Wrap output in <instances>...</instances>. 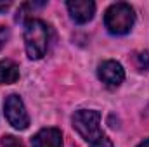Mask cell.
<instances>
[{"label":"cell","instance_id":"4","mask_svg":"<svg viewBox=\"0 0 149 147\" xmlns=\"http://www.w3.org/2000/svg\"><path fill=\"white\" fill-rule=\"evenodd\" d=\"M5 118L16 130H26L30 126V116L19 95L12 94L5 99Z\"/></svg>","mask_w":149,"mask_h":147},{"label":"cell","instance_id":"7","mask_svg":"<svg viewBox=\"0 0 149 147\" xmlns=\"http://www.w3.org/2000/svg\"><path fill=\"white\" fill-rule=\"evenodd\" d=\"M33 147H63V133L57 128H43L31 139Z\"/></svg>","mask_w":149,"mask_h":147},{"label":"cell","instance_id":"6","mask_svg":"<svg viewBox=\"0 0 149 147\" xmlns=\"http://www.w3.org/2000/svg\"><path fill=\"white\" fill-rule=\"evenodd\" d=\"M66 7L70 10L71 19L78 24L88 23L95 14V3L92 0H70Z\"/></svg>","mask_w":149,"mask_h":147},{"label":"cell","instance_id":"12","mask_svg":"<svg viewBox=\"0 0 149 147\" xmlns=\"http://www.w3.org/2000/svg\"><path fill=\"white\" fill-rule=\"evenodd\" d=\"M10 7V2H0V12H5Z\"/></svg>","mask_w":149,"mask_h":147},{"label":"cell","instance_id":"1","mask_svg":"<svg viewBox=\"0 0 149 147\" xmlns=\"http://www.w3.org/2000/svg\"><path fill=\"white\" fill-rule=\"evenodd\" d=\"M73 128L90 147H113V142L101 130V112L81 109L73 114Z\"/></svg>","mask_w":149,"mask_h":147},{"label":"cell","instance_id":"10","mask_svg":"<svg viewBox=\"0 0 149 147\" xmlns=\"http://www.w3.org/2000/svg\"><path fill=\"white\" fill-rule=\"evenodd\" d=\"M2 147H24V146L14 135H3L2 137Z\"/></svg>","mask_w":149,"mask_h":147},{"label":"cell","instance_id":"8","mask_svg":"<svg viewBox=\"0 0 149 147\" xmlns=\"http://www.w3.org/2000/svg\"><path fill=\"white\" fill-rule=\"evenodd\" d=\"M19 80V66L10 59L0 61V85H10Z\"/></svg>","mask_w":149,"mask_h":147},{"label":"cell","instance_id":"11","mask_svg":"<svg viewBox=\"0 0 149 147\" xmlns=\"http://www.w3.org/2000/svg\"><path fill=\"white\" fill-rule=\"evenodd\" d=\"M7 40H9V28L0 24V50L3 49V45L7 43Z\"/></svg>","mask_w":149,"mask_h":147},{"label":"cell","instance_id":"2","mask_svg":"<svg viewBox=\"0 0 149 147\" xmlns=\"http://www.w3.org/2000/svg\"><path fill=\"white\" fill-rule=\"evenodd\" d=\"M24 47L30 59H42L49 47V28L42 19H28L24 23Z\"/></svg>","mask_w":149,"mask_h":147},{"label":"cell","instance_id":"9","mask_svg":"<svg viewBox=\"0 0 149 147\" xmlns=\"http://www.w3.org/2000/svg\"><path fill=\"white\" fill-rule=\"evenodd\" d=\"M134 61H135V64H137V69L139 71H146L149 66V52H137L135 55H134Z\"/></svg>","mask_w":149,"mask_h":147},{"label":"cell","instance_id":"3","mask_svg":"<svg viewBox=\"0 0 149 147\" xmlns=\"http://www.w3.org/2000/svg\"><path fill=\"white\" fill-rule=\"evenodd\" d=\"M135 23V12L130 3L116 2L104 12V26L113 35H127Z\"/></svg>","mask_w":149,"mask_h":147},{"label":"cell","instance_id":"5","mask_svg":"<svg viewBox=\"0 0 149 147\" xmlns=\"http://www.w3.org/2000/svg\"><path fill=\"white\" fill-rule=\"evenodd\" d=\"M97 74H99L101 81L106 83L108 87H118L125 80V71H123L121 64L116 61H104L102 64H99Z\"/></svg>","mask_w":149,"mask_h":147},{"label":"cell","instance_id":"13","mask_svg":"<svg viewBox=\"0 0 149 147\" xmlns=\"http://www.w3.org/2000/svg\"><path fill=\"white\" fill-rule=\"evenodd\" d=\"M137 147H149V139H148V140H144V142H141Z\"/></svg>","mask_w":149,"mask_h":147}]
</instances>
